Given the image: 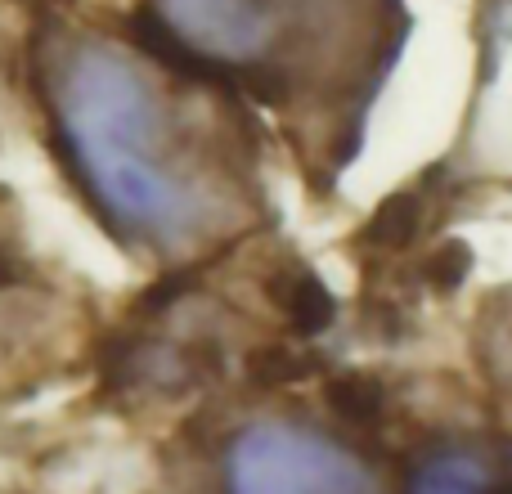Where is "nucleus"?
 I'll return each mask as SVG.
<instances>
[{"mask_svg": "<svg viewBox=\"0 0 512 494\" xmlns=\"http://www.w3.org/2000/svg\"><path fill=\"white\" fill-rule=\"evenodd\" d=\"M45 95L77 185L108 234L185 243L207 221V189L189 162L158 81L113 41L77 36L45 59Z\"/></svg>", "mask_w": 512, "mask_h": 494, "instance_id": "obj_1", "label": "nucleus"}, {"mask_svg": "<svg viewBox=\"0 0 512 494\" xmlns=\"http://www.w3.org/2000/svg\"><path fill=\"white\" fill-rule=\"evenodd\" d=\"M342 0H153L158 54L180 72L279 99L292 63L319 41Z\"/></svg>", "mask_w": 512, "mask_h": 494, "instance_id": "obj_2", "label": "nucleus"}, {"mask_svg": "<svg viewBox=\"0 0 512 494\" xmlns=\"http://www.w3.org/2000/svg\"><path fill=\"white\" fill-rule=\"evenodd\" d=\"M225 494H378L373 472L297 423H252L225 445Z\"/></svg>", "mask_w": 512, "mask_h": 494, "instance_id": "obj_3", "label": "nucleus"}, {"mask_svg": "<svg viewBox=\"0 0 512 494\" xmlns=\"http://www.w3.org/2000/svg\"><path fill=\"white\" fill-rule=\"evenodd\" d=\"M432 198H436L432 180L391 194L387 203L369 216V225L355 234V247L369 252V256H396V252H405V247H414L418 239H423L427 221H432Z\"/></svg>", "mask_w": 512, "mask_h": 494, "instance_id": "obj_4", "label": "nucleus"}, {"mask_svg": "<svg viewBox=\"0 0 512 494\" xmlns=\"http://www.w3.org/2000/svg\"><path fill=\"white\" fill-rule=\"evenodd\" d=\"M409 494H512V468L468 450H445L409 477Z\"/></svg>", "mask_w": 512, "mask_h": 494, "instance_id": "obj_5", "label": "nucleus"}, {"mask_svg": "<svg viewBox=\"0 0 512 494\" xmlns=\"http://www.w3.org/2000/svg\"><path fill=\"white\" fill-rule=\"evenodd\" d=\"M265 292H270V301L283 310L288 328L301 337H319L337 315V301H333V292L324 288V279L297 261L279 265V270L270 274V283H265Z\"/></svg>", "mask_w": 512, "mask_h": 494, "instance_id": "obj_6", "label": "nucleus"}, {"mask_svg": "<svg viewBox=\"0 0 512 494\" xmlns=\"http://www.w3.org/2000/svg\"><path fill=\"white\" fill-rule=\"evenodd\" d=\"M328 405L351 427H378L387 418V387L373 373H337L324 387Z\"/></svg>", "mask_w": 512, "mask_h": 494, "instance_id": "obj_7", "label": "nucleus"}, {"mask_svg": "<svg viewBox=\"0 0 512 494\" xmlns=\"http://www.w3.org/2000/svg\"><path fill=\"white\" fill-rule=\"evenodd\" d=\"M324 369V355L301 351L288 342H265L248 355V378L256 387H288V382H306Z\"/></svg>", "mask_w": 512, "mask_h": 494, "instance_id": "obj_8", "label": "nucleus"}, {"mask_svg": "<svg viewBox=\"0 0 512 494\" xmlns=\"http://www.w3.org/2000/svg\"><path fill=\"white\" fill-rule=\"evenodd\" d=\"M468 265H472V252L463 243H441V247H432L427 252V261H423V283L432 292H454L463 279H468Z\"/></svg>", "mask_w": 512, "mask_h": 494, "instance_id": "obj_9", "label": "nucleus"}]
</instances>
